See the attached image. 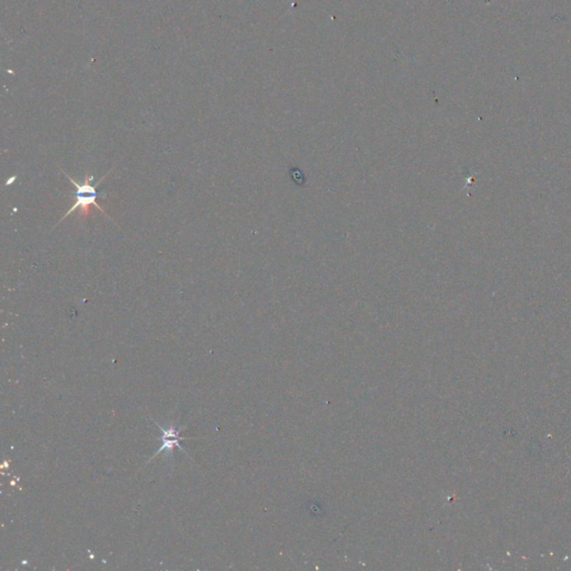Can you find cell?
<instances>
[{"label": "cell", "mask_w": 571, "mask_h": 571, "mask_svg": "<svg viewBox=\"0 0 571 571\" xmlns=\"http://www.w3.org/2000/svg\"><path fill=\"white\" fill-rule=\"evenodd\" d=\"M62 172L76 187L78 191H76V200H75L74 205L60 218V221L55 224V226H58L60 223L65 220L66 218L76 211H78V213H80V217H87L89 213V207L91 205H94L102 213H104L112 221V218L107 214V212H105V210H103L100 203L97 202L98 196H103L104 198L105 196L98 194L97 191H96L95 185H92L94 176H89V173H86L85 178H84V182H78L75 181L74 178H71L69 174H67L65 171H62Z\"/></svg>", "instance_id": "obj_1"}, {"label": "cell", "mask_w": 571, "mask_h": 571, "mask_svg": "<svg viewBox=\"0 0 571 571\" xmlns=\"http://www.w3.org/2000/svg\"><path fill=\"white\" fill-rule=\"evenodd\" d=\"M154 423L160 428L161 431L163 432V436L158 439V441H162V446L159 449L158 452L152 456L151 460L154 458L155 456H158L162 451H165V456H167V460H171L174 446H178L182 452L189 455L180 445V440H182V437L178 436V433L181 431V428H178L176 424H167V426H163L159 424V423Z\"/></svg>", "instance_id": "obj_2"}]
</instances>
